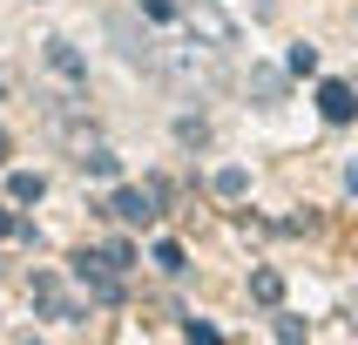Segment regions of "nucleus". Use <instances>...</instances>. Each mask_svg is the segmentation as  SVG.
I'll use <instances>...</instances> for the list:
<instances>
[{"label": "nucleus", "mask_w": 358, "mask_h": 345, "mask_svg": "<svg viewBox=\"0 0 358 345\" xmlns=\"http://www.w3.org/2000/svg\"><path fill=\"white\" fill-rule=\"evenodd\" d=\"M156 271H182V244H169V237L156 244Z\"/></svg>", "instance_id": "17"}, {"label": "nucleus", "mask_w": 358, "mask_h": 345, "mask_svg": "<svg viewBox=\"0 0 358 345\" xmlns=\"http://www.w3.org/2000/svg\"><path fill=\"white\" fill-rule=\"evenodd\" d=\"M217 55L223 48H210V41H196V48H156V75H169L176 88H217Z\"/></svg>", "instance_id": "1"}, {"label": "nucleus", "mask_w": 358, "mask_h": 345, "mask_svg": "<svg viewBox=\"0 0 358 345\" xmlns=\"http://www.w3.org/2000/svg\"><path fill=\"white\" fill-rule=\"evenodd\" d=\"M250 88H257V101H264V108H278V95H284V75H278V68H257V75H250Z\"/></svg>", "instance_id": "10"}, {"label": "nucleus", "mask_w": 358, "mask_h": 345, "mask_svg": "<svg viewBox=\"0 0 358 345\" xmlns=\"http://www.w3.org/2000/svg\"><path fill=\"white\" fill-rule=\"evenodd\" d=\"M352 332H358V298H352Z\"/></svg>", "instance_id": "21"}, {"label": "nucleus", "mask_w": 358, "mask_h": 345, "mask_svg": "<svg viewBox=\"0 0 358 345\" xmlns=\"http://www.w3.org/2000/svg\"><path fill=\"white\" fill-rule=\"evenodd\" d=\"M108 217L149 230V223L162 217V183H129V190H115V197H108Z\"/></svg>", "instance_id": "3"}, {"label": "nucleus", "mask_w": 358, "mask_h": 345, "mask_svg": "<svg viewBox=\"0 0 358 345\" xmlns=\"http://www.w3.org/2000/svg\"><path fill=\"white\" fill-rule=\"evenodd\" d=\"M284 61H291V75H318V48H311V41H298Z\"/></svg>", "instance_id": "13"}, {"label": "nucleus", "mask_w": 358, "mask_h": 345, "mask_svg": "<svg viewBox=\"0 0 358 345\" xmlns=\"http://www.w3.org/2000/svg\"><path fill=\"white\" fill-rule=\"evenodd\" d=\"M318 115H324V122H352V115H358V101H352L345 81H324V88H318Z\"/></svg>", "instance_id": "7"}, {"label": "nucleus", "mask_w": 358, "mask_h": 345, "mask_svg": "<svg viewBox=\"0 0 358 345\" xmlns=\"http://www.w3.org/2000/svg\"><path fill=\"white\" fill-rule=\"evenodd\" d=\"M75 278L88 284V298H95V304H122V264L108 258V251H81V258H75Z\"/></svg>", "instance_id": "2"}, {"label": "nucleus", "mask_w": 358, "mask_h": 345, "mask_svg": "<svg viewBox=\"0 0 358 345\" xmlns=\"http://www.w3.org/2000/svg\"><path fill=\"white\" fill-rule=\"evenodd\" d=\"M136 7H142L149 20H176V14H182V0H136Z\"/></svg>", "instance_id": "15"}, {"label": "nucleus", "mask_w": 358, "mask_h": 345, "mask_svg": "<svg viewBox=\"0 0 358 345\" xmlns=\"http://www.w3.org/2000/svg\"><path fill=\"white\" fill-rule=\"evenodd\" d=\"M176 136H182V142H189V149H203V142H210V129H203V122H196V115H182V122H176Z\"/></svg>", "instance_id": "16"}, {"label": "nucleus", "mask_w": 358, "mask_h": 345, "mask_svg": "<svg viewBox=\"0 0 358 345\" xmlns=\"http://www.w3.org/2000/svg\"><path fill=\"white\" fill-rule=\"evenodd\" d=\"M41 190H48V183L27 176V169H14V183H7V197H14V203H41Z\"/></svg>", "instance_id": "11"}, {"label": "nucleus", "mask_w": 358, "mask_h": 345, "mask_svg": "<svg viewBox=\"0 0 358 345\" xmlns=\"http://www.w3.org/2000/svg\"><path fill=\"white\" fill-rule=\"evenodd\" d=\"M7 156H14V136H7V129H0V162H7Z\"/></svg>", "instance_id": "20"}, {"label": "nucleus", "mask_w": 358, "mask_h": 345, "mask_svg": "<svg viewBox=\"0 0 358 345\" xmlns=\"http://www.w3.org/2000/svg\"><path fill=\"white\" fill-rule=\"evenodd\" d=\"M250 298H257V304H278V298H284V278L271 271V264H264V271H250Z\"/></svg>", "instance_id": "9"}, {"label": "nucleus", "mask_w": 358, "mask_h": 345, "mask_svg": "<svg viewBox=\"0 0 358 345\" xmlns=\"http://www.w3.org/2000/svg\"><path fill=\"white\" fill-rule=\"evenodd\" d=\"M108 34H115L122 61H142V68H156V41H149V34H136V27H129V14H115V20H108Z\"/></svg>", "instance_id": "6"}, {"label": "nucleus", "mask_w": 358, "mask_h": 345, "mask_svg": "<svg viewBox=\"0 0 358 345\" xmlns=\"http://www.w3.org/2000/svg\"><path fill=\"white\" fill-rule=\"evenodd\" d=\"M27 298H34L41 311H48V318H61V325H75V318H81V304L68 298V291H61V278H48V271H34V284H27Z\"/></svg>", "instance_id": "5"}, {"label": "nucleus", "mask_w": 358, "mask_h": 345, "mask_svg": "<svg viewBox=\"0 0 358 345\" xmlns=\"http://www.w3.org/2000/svg\"><path fill=\"white\" fill-rule=\"evenodd\" d=\"M243 190H250V176H243V169H217V197H223V203H237Z\"/></svg>", "instance_id": "12"}, {"label": "nucleus", "mask_w": 358, "mask_h": 345, "mask_svg": "<svg viewBox=\"0 0 358 345\" xmlns=\"http://www.w3.org/2000/svg\"><path fill=\"white\" fill-rule=\"evenodd\" d=\"M48 68H55V75H68V81H88V68H81V55L68 48V41H48Z\"/></svg>", "instance_id": "8"}, {"label": "nucleus", "mask_w": 358, "mask_h": 345, "mask_svg": "<svg viewBox=\"0 0 358 345\" xmlns=\"http://www.w3.org/2000/svg\"><path fill=\"white\" fill-rule=\"evenodd\" d=\"M182 20H189V34L210 41V48H237V20L223 14L217 0H182Z\"/></svg>", "instance_id": "4"}, {"label": "nucleus", "mask_w": 358, "mask_h": 345, "mask_svg": "<svg viewBox=\"0 0 358 345\" xmlns=\"http://www.w3.org/2000/svg\"><path fill=\"white\" fill-rule=\"evenodd\" d=\"M278 339H284V345H298V339H311V332H304V318H278Z\"/></svg>", "instance_id": "18"}, {"label": "nucleus", "mask_w": 358, "mask_h": 345, "mask_svg": "<svg viewBox=\"0 0 358 345\" xmlns=\"http://www.w3.org/2000/svg\"><path fill=\"white\" fill-rule=\"evenodd\" d=\"M81 169H88V176H115V156H108V149H88Z\"/></svg>", "instance_id": "14"}, {"label": "nucleus", "mask_w": 358, "mask_h": 345, "mask_svg": "<svg viewBox=\"0 0 358 345\" xmlns=\"http://www.w3.org/2000/svg\"><path fill=\"white\" fill-rule=\"evenodd\" d=\"M0 237H27V223H20L14 210H0Z\"/></svg>", "instance_id": "19"}]
</instances>
